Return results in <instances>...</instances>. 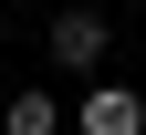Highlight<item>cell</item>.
<instances>
[{
  "mask_svg": "<svg viewBox=\"0 0 146 135\" xmlns=\"http://www.w3.org/2000/svg\"><path fill=\"white\" fill-rule=\"evenodd\" d=\"M104 42H115V21H104L94 0H73V11H52V63H63L73 83H84V73L104 63Z\"/></svg>",
  "mask_w": 146,
  "mask_h": 135,
  "instance_id": "cell-1",
  "label": "cell"
},
{
  "mask_svg": "<svg viewBox=\"0 0 146 135\" xmlns=\"http://www.w3.org/2000/svg\"><path fill=\"white\" fill-rule=\"evenodd\" d=\"M84 135H146V104L125 83H94V94H84Z\"/></svg>",
  "mask_w": 146,
  "mask_h": 135,
  "instance_id": "cell-2",
  "label": "cell"
},
{
  "mask_svg": "<svg viewBox=\"0 0 146 135\" xmlns=\"http://www.w3.org/2000/svg\"><path fill=\"white\" fill-rule=\"evenodd\" d=\"M0 135H63V104L52 94H11L0 104Z\"/></svg>",
  "mask_w": 146,
  "mask_h": 135,
  "instance_id": "cell-3",
  "label": "cell"
}]
</instances>
